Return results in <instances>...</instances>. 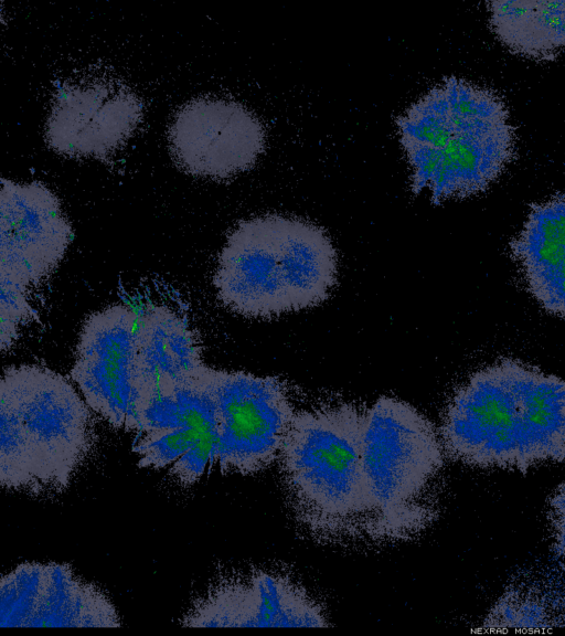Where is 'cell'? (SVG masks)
<instances>
[{
	"mask_svg": "<svg viewBox=\"0 0 565 636\" xmlns=\"http://www.w3.org/2000/svg\"><path fill=\"white\" fill-rule=\"evenodd\" d=\"M411 187L433 203L486 191L514 159L515 129L493 89L450 76L396 118Z\"/></svg>",
	"mask_w": 565,
	"mask_h": 636,
	"instance_id": "cell-2",
	"label": "cell"
},
{
	"mask_svg": "<svg viewBox=\"0 0 565 636\" xmlns=\"http://www.w3.org/2000/svg\"><path fill=\"white\" fill-rule=\"evenodd\" d=\"M95 444L88 405L58 372L11 365L0 381V485L30 495L66 489Z\"/></svg>",
	"mask_w": 565,
	"mask_h": 636,
	"instance_id": "cell-3",
	"label": "cell"
},
{
	"mask_svg": "<svg viewBox=\"0 0 565 636\" xmlns=\"http://www.w3.org/2000/svg\"><path fill=\"white\" fill-rule=\"evenodd\" d=\"M113 604L95 585L83 582L68 564L46 563L43 592L28 627H115Z\"/></svg>",
	"mask_w": 565,
	"mask_h": 636,
	"instance_id": "cell-17",
	"label": "cell"
},
{
	"mask_svg": "<svg viewBox=\"0 0 565 636\" xmlns=\"http://www.w3.org/2000/svg\"><path fill=\"white\" fill-rule=\"evenodd\" d=\"M439 437L446 457L471 468L565 463V379L511 358L484 365L450 396Z\"/></svg>",
	"mask_w": 565,
	"mask_h": 636,
	"instance_id": "cell-1",
	"label": "cell"
},
{
	"mask_svg": "<svg viewBox=\"0 0 565 636\" xmlns=\"http://www.w3.org/2000/svg\"><path fill=\"white\" fill-rule=\"evenodd\" d=\"M445 457L439 433L407 402L381 396L364 411L367 538L408 539L435 520Z\"/></svg>",
	"mask_w": 565,
	"mask_h": 636,
	"instance_id": "cell-5",
	"label": "cell"
},
{
	"mask_svg": "<svg viewBox=\"0 0 565 636\" xmlns=\"http://www.w3.org/2000/svg\"><path fill=\"white\" fill-rule=\"evenodd\" d=\"M216 446L217 436L202 439L171 465L169 475L182 486H192L203 476L207 467L212 468L215 464Z\"/></svg>",
	"mask_w": 565,
	"mask_h": 636,
	"instance_id": "cell-21",
	"label": "cell"
},
{
	"mask_svg": "<svg viewBox=\"0 0 565 636\" xmlns=\"http://www.w3.org/2000/svg\"><path fill=\"white\" fill-rule=\"evenodd\" d=\"M215 463L223 474H256L278 459L295 410L276 377L212 368Z\"/></svg>",
	"mask_w": 565,
	"mask_h": 636,
	"instance_id": "cell-6",
	"label": "cell"
},
{
	"mask_svg": "<svg viewBox=\"0 0 565 636\" xmlns=\"http://www.w3.org/2000/svg\"><path fill=\"white\" fill-rule=\"evenodd\" d=\"M488 22L512 53L552 61L565 49V1H490Z\"/></svg>",
	"mask_w": 565,
	"mask_h": 636,
	"instance_id": "cell-16",
	"label": "cell"
},
{
	"mask_svg": "<svg viewBox=\"0 0 565 636\" xmlns=\"http://www.w3.org/2000/svg\"><path fill=\"white\" fill-rule=\"evenodd\" d=\"M547 523L552 549L565 564V480L555 488L548 499Z\"/></svg>",
	"mask_w": 565,
	"mask_h": 636,
	"instance_id": "cell-22",
	"label": "cell"
},
{
	"mask_svg": "<svg viewBox=\"0 0 565 636\" xmlns=\"http://www.w3.org/2000/svg\"><path fill=\"white\" fill-rule=\"evenodd\" d=\"M218 300L246 318L290 312L280 258L276 214L241 221L227 235L212 278Z\"/></svg>",
	"mask_w": 565,
	"mask_h": 636,
	"instance_id": "cell-11",
	"label": "cell"
},
{
	"mask_svg": "<svg viewBox=\"0 0 565 636\" xmlns=\"http://www.w3.org/2000/svg\"><path fill=\"white\" fill-rule=\"evenodd\" d=\"M206 364L188 321L166 306H151L138 319L136 380L138 409L149 398L174 391Z\"/></svg>",
	"mask_w": 565,
	"mask_h": 636,
	"instance_id": "cell-13",
	"label": "cell"
},
{
	"mask_svg": "<svg viewBox=\"0 0 565 636\" xmlns=\"http://www.w3.org/2000/svg\"><path fill=\"white\" fill-rule=\"evenodd\" d=\"M142 103L122 81L107 76L65 83L54 97L45 139L72 158H106L120 149L142 119Z\"/></svg>",
	"mask_w": 565,
	"mask_h": 636,
	"instance_id": "cell-8",
	"label": "cell"
},
{
	"mask_svg": "<svg viewBox=\"0 0 565 636\" xmlns=\"http://www.w3.org/2000/svg\"><path fill=\"white\" fill-rule=\"evenodd\" d=\"M26 293L28 288L0 278V344L2 353L14 344L21 325L34 315Z\"/></svg>",
	"mask_w": 565,
	"mask_h": 636,
	"instance_id": "cell-20",
	"label": "cell"
},
{
	"mask_svg": "<svg viewBox=\"0 0 565 636\" xmlns=\"http://www.w3.org/2000/svg\"><path fill=\"white\" fill-rule=\"evenodd\" d=\"M510 251L531 296L565 318V192L531 205Z\"/></svg>",
	"mask_w": 565,
	"mask_h": 636,
	"instance_id": "cell-14",
	"label": "cell"
},
{
	"mask_svg": "<svg viewBox=\"0 0 565 636\" xmlns=\"http://www.w3.org/2000/svg\"><path fill=\"white\" fill-rule=\"evenodd\" d=\"M138 318L125 305L90 314L82 325L71 378L87 405L113 427L137 432L136 330Z\"/></svg>",
	"mask_w": 565,
	"mask_h": 636,
	"instance_id": "cell-7",
	"label": "cell"
},
{
	"mask_svg": "<svg viewBox=\"0 0 565 636\" xmlns=\"http://www.w3.org/2000/svg\"><path fill=\"white\" fill-rule=\"evenodd\" d=\"M209 436H217V423L188 425L153 436L136 437L132 452L139 455L138 467L164 468Z\"/></svg>",
	"mask_w": 565,
	"mask_h": 636,
	"instance_id": "cell-19",
	"label": "cell"
},
{
	"mask_svg": "<svg viewBox=\"0 0 565 636\" xmlns=\"http://www.w3.org/2000/svg\"><path fill=\"white\" fill-rule=\"evenodd\" d=\"M364 412L344 403L295 413L278 460L289 506L313 538H367Z\"/></svg>",
	"mask_w": 565,
	"mask_h": 636,
	"instance_id": "cell-4",
	"label": "cell"
},
{
	"mask_svg": "<svg viewBox=\"0 0 565 636\" xmlns=\"http://www.w3.org/2000/svg\"><path fill=\"white\" fill-rule=\"evenodd\" d=\"M276 233L290 311L322 304L338 278V253L319 225L276 214Z\"/></svg>",
	"mask_w": 565,
	"mask_h": 636,
	"instance_id": "cell-15",
	"label": "cell"
},
{
	"mask_svg": "<svg viewBox=\"0 0 565 636\" xmlns=\"http://www.w3.org/2000/svg\"><path fill=\"white\" fill-rule=\"evenodd\" d=\"M46 564L28 562L3 575L0 582V627H28L40 602Z\"/></svg>",
	"mask_w": 565,
	"mask_h": 636,
	"instance_id": "cell-18",
	"label": "cell"
},
{
	"mask_svg": "<svg viewBox=\"0 0 565 636\" xmlns=\"http://www.w3.org/2000/svg\"><path fill=\"white\" fill-rule=\"evenodd\" d=\"M195 627H328L324 611L288 576L256 570L209 592L183 618Z\"/></svg>",
	"mask_w": 565,
	"mask_h": 636,
	"instance_id": "cell-12",
	"label": "cell"
},
{
	"mask_svg": "<svg viewBox=\"0 0 565 636\" xmlns=\"http://www.w3.org/2000/svg\"><path fill=\"white\" fill-rule=\"evenodd\" d=\"M58 198L43 183L1 178L0 278L25 288L45 280L72 241Z\"/></svg>",
	"mask_w": 565,
	"mask_h": 636,
	"instance_id": "cell-10",
	"label": "cell"
},
{
	"mask_svg": "<svg viewBox=\"0 0 565 636\" xmlns=\"http://www.w3.org/2000/svg\"><path fill=\"white\" fill-rule=\"evenodd\" d=\"M168 140L185 172L226 179L256 163L266 136L260 120L241 103L199 97L175 113Z\"/></svg>",
	"mask_w": 565,
	"mask_h": 636,
	"instance_id": "cell-9",
	"label": "cell"
}]
</instances>
